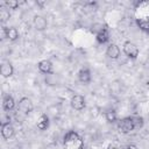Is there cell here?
Returning a JSON list of instances; mask_svg holds the SVG:
<instances>
[{"label":"cell","instance_id":"1","mask_svg":"<svg viewBox=\"0 0 149 149\" xmlns=\"http://www.w3.org/2000/svg\"><path fill=\"white\" fill-rule=\"evenodd\" d=\"M65 149H84V140L74 130H68L63 137Z\"/></svg>","mask_w":149,"mask_h":149},{"label":"cell","instance_id":"2","mask_svg":"<svg viewBox=\"0 0 149 149\" xmlns=\"http://www.w3.org/2000/svg\"><path fill=\"white\" fill-rule=\"evenodd\" d=\"M122 51H123V54H125L128 58H130V59H136L137 56H139V54H140L139 47H137L134 42H132V41H126V42L123 43V45H122Z\"/></svg>","mask_w":149,"mask_h":149},{"label":"cell","instance_id":"3","mask_svg":"<svg viewBox=\"0 0 149 149\" xmlns=\"http://www.w3.org/2000/svg\"><path fill=\"white\" fill-rule=\"evenodd\" d=\"M118 128L123 134H129L133 130H135L134 122H133V116H125V118L118 120Z\"/></svg>","mask_w":149,"mask_h":149},{"label":"cell","instance_id":"4","mask_svg":"<svg viewBox=\"0 0 149 149\" xmlns=\"http://www.w3.org/2000/svg\"><path fill=\"white\" fill-rule=\"evenodd\" d=\"M19 37H20V34L15 27H6V26L1 27V38L2 40L7 38L10 42H14V41L19 40Z\"/></svg>","mask_w":149,"mask_h":149},{"label":"cell","instance_id":"5","mask_svg":"<svg viewBox=\"0 0 149 149\" xmlns=\"http://www.w3.org/2000/svg\"><path fill=\"white\" fill-rule=\"evenodd\" d=\"M34 109V105L31 102V100L28 97H22L19 102H17V111H20L23 115H28L33 112Z\"/></svg>","mask_w":149,"mask_h":149},{"label":"cell","instance_id":"6","mask_svg":"<svg viewBox=\"0 0 149 149\" xmlns=\"http://www.w3.org/2000/svg\"><path fill=\"white\" fill-rule=\"evenodd\" d=\"M0 132H1V136L5 139V140H9L14 136L15 134V128L14 126L10 123V121H2L1 122V128H0Z\"/></svg>","mask_w":149,"mask_h":149},{"label":"cell","instance_id":"7","mask_svg":"<svg viewBox=\"0 0 149 149\" xmlns=\"http://www.w3.org/2000/svg\"><path fill=\"white\" fill-rule=\"evenodd\" d=\"M70 105L76 111H83L86 107V101H85V98L83 95L74 94V95H72V98L70 100Z\"/></svg>","mask_w":149,"mask_h":149},{"label":"cell","instance_id":"8","mask_svg":"<svg viewBox=\"0 0 149 149\" xmlns=\"http://www.w3.org/2000/svg\"><path fill=\"white\" fill-rule=\"evenodd\" d=\"M33 24H34V27H35L36 30L43 31L48 27V21L42 15H34V17H33Z\"/></svg>","mask_w":149,"mask_h":149},{"label":"cell","instance_id":"9","mask_svg":"<svg viewBox=\"0 0 149 149\" xmlns=\"http://www.w3.org/2000/svg\"><path fill=\"white\" fill-rule=\"evenodd\" d=\"M121 55V49L118 44L115 43H111L108 44L107 49H106V56L111 59H118Z\"/></svg>","mask_w":149,"mask_h":149},{"label":"cell","instance_id":"10","mask_svg":"<svg viewBox=\"0 0 149 149\" xmlns=\"http://www.w3.org/2000/svg\"><path fill=\"white\" fill-rule=\"evenodd\" d=\"M0 73H1V76H2L3 78H9V77H12L13 73H14V66L12 65V63L8 62V61L2 62L1 65H0Z\"/></svg>","mask_w":149,"mask_h":149},{"label":"cell","instance_id":"11","mask_svg":"<svg viewBox=\"0 0 149 149\" xmlns=\"http://www.w3.org/2000/svg\"><path fill=\"white\" fill-rule=\"evenodd\" d=\"M37 69L40 72L44 73V74H52V63L49 59H42L38 62L37 64Z\"/></svg>","mask_w":149,"mask_h":149},{"label":"cell","instance_id":"12","mask_svg":"<svg viewBox=\"0 0 149 149\" xmlns=\"http://www.w3.org/2000/svg\"><path fill=\"white\" fill-rule=\"evenodd\" d=\"M77 77H78V80H79L80 83L85 84V85L88 84V83L91 81V79H92V74H91V71H90L88 68H81V69L78 71Z\"/></svg>","mask_w":149,"mask_h":149},{"label":"cell","instance_id":"13","mask_svg":"<svg viewBox=\"0 0 149 149\" xmlns=\"http://www.w3.org/2000/svg\"><path fill=\"white\" fill-rule=\"evenodd\" d=\"M95 40L99 44H106L109 41V30H108L106 24L99 33L95 34Z\"/></svg>","mask_w":149,"mask_h":149},{"label":"cell","instance_id":"14","mask_svg":"<svg viewBox=\"0 0 149 149\" xmlns=\"http://www.w3.org/2000/svg\"><path fill=\"white\" fill-rule=\"evenodd\" d=\"M36 126L40 130H47L50 126V120H49V116L45 114V113H42L38 119H37V122H36Z\"/></svg>","mask_w":149,"mask_h":149},{"label":"cell","instance_id":"15","mask_svg":"<svg viewBox=\"0 0 149 149\" xmlns=\"http://www.w3.org/2000/svg\"><path fill=\"white\" fill-rule=\"evenodd\" d=\"M2 108H3V111H6V112H10V111H13V109L15 108V100H14V98H13L12 95L7 94V95L3 97V100H2Z\"/></svg>","mask_w":149,"mask_h":149},{"label":"cell","instance_id":"16","mask_svg":"<svg viewBox=\"0 0 149 149\" xmlns=\"http://www.w3.org/2000/svg\"><path fill=\"white\" fill-rule=\"evenodd\" d=\"M135 22L136 26L140 28V30L149 34V19H136Z\"/></svg>","mask_w":149,"mask_h":149},{"label":"cell","instance_id":"17","mask_svg":"<svg viewBox=\"0 0 149 149\" xmlns=\"http://www.w3.org/2000/svg\"><path fill=\"white\" fill-rule=\"evenodd\" d=\"M105 119L107 122L109 123H114V122H118V114L115 112V109H107L105 112Z\"/></svg>","mask_w":149,"mask_h":149},{"label":"cell","instance_id":"18","mask_svg":"<svg viewBox=\"0 0 149 149\" xmlns=\"http://www.w3.org/2000/svg\"><path fill=\"white\" fill-rule=\"evenodd\" d=\"M10 17V13H9V9L7 7H5L3 5L0 6V21L1 23H6Z\"/></svg>","mask_w":149,"mask_h":149},{"label":"cell","instance_id":"19","mask_svg":"<svg viewBox=\"0 0 149 149\" xmlns=\"http://www.w3.org/2000/svg\"><path fill=\"white\" fill-rule=\"evenodd\" d=\"M133 122H134V127L135 129H141L144 126V120L142 116L140 115H134L133 116Z\"/></svg>","mask_w":149,"mask_h":149},{"label":"cell","instance_id":"20","mask_svg":"<svg viewBox=\"0 0 149 149\" xmlns=\"http://www.w3.org/2000/svg\"><path fill=\"white\" fill-rule=\"evenodd\" d=\"M3 6L7 7L8 9H17L20 6V2L16 0H6L3 2Z\"/></svg>","mask_w":149,"mask_h":149},{"label":"cell","instance_id":"21","mask_svg":"<svg viewBox=\"0 0 149 149\" xmlns=\"http://www.w3.org/2000/svg\"><path fill=\"white\" fill-rule=\"evenodd\" d=\"M104 27H105V24H102V23H94V24L92 26V31H93L94 34H97V33H99Z\"/></svg>","mask_w":149,"mask_h":149},{"label":"cell","instance_id":"22","mask_svg":"<svg viewBox=\"0 0 149 149\" xmlns=\"http://www.w3.org/2000/svg\"><path fill=\"white\" fill-rule=\"evenodd\" d=\"M126 149H139V147H137L136 144L130 143V144H128V146H127V148H126Z\"/></svg>","mask_w":149,"mask_h":149},{"label":"cell","instance_id":"23","mask_svg":"<svg viewBox=\"0 0 149 149\" xmlns=\"http://www.w3.org/2000/svg\"><path fill=\"white\" fill-rule=\"evenodd\" d=\"M107 149H122L121 147H119V146H114V144H109L108 147H107Z\"/></svg>","mask_w":149,"mask_h":149}]
</instances>
